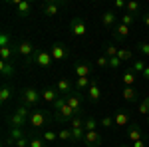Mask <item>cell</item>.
I'll use <instances>...</instances> for the list:
<instances>
[{"label": "cell", "mask_w": 149, "mask_h": 147, "mask_svg": "<svg viewBox=\"0 0 149 147\" xmlns=\"http://www.w3.org/2000/svg\"><path fill=\"white\" fill-rule=\"evenodd\" d=\"M131 147H147V145H145L143 139H139V141H135V143H131Z\"/></svg>", "instance_id": "ee69618b"}, {"label": "cell", "mask_w": 149, "mask_h": 147, "mask_svg": "<svg viewBox=\"0 0 149 147\" xmlns=\"http://www.w3.org/2000/svg\"><path fill=\"white\" fill-rule=\"evenodd\" d=\"M48 123V113L44 109H32L30 113V117H28V125L30 127H34V129H40V127H44Z\"/></svg>", "instance_id": "277c9868"}, {"label": "cell", "mask_w": 149, "mask_h": 147, "mask_svg": "<svg viewBox=\"0 0 149 147\" xmlns=\"http://www.w3.org/2000/svg\"><path fill=\"white\" fill-rule=\"evenodd\" d=\"M97 127H100V121L95 117H86L84 119V129L86 131H97Z\"/></svg>", "instance_id": "83f0119b"}, {"label": "cell", "mask_w": 149, "mask_h": 147, "mask_svg": "<svg viewBox=\"0 0 149 147\" xmlns=\"http://www.w3.org/2000/svg\"><path fill=\"white\" fill-rule=\"evenodd\" d=\"M68 147H78V145H68Z\"/></svg>", "instance_id": "c3c4849f"}, {"label": "cell", "mask_w": 149, "mask_h": 147, "mask_svg": "<svg viewBox=\"0 0 149 147\" xmlns=\"http://www.w3.org/2000/svg\"><path fill=\"white\" fill-rule=\"evenodd\" d=\"M139 113L149 115V95H143V100L139 102Z\"/></svg>", "instance_id": "d6a6232c"}, {"label": "cell", "mask_w": 149, "mask_h": 147, "mask_svg": "<svg viewBox=\"0 0 149 147\" xmlns=\"http://www.w3.org/2000/svg\"><path fill=\"white\" fill-rule=\"evenodd\" d=\"M119 147H131V145H119Z\"/></svg>", "instance_id": "7dc6e473"}, {"label": "cell", "mask_w": 149, "mask_h": 147, "mask_svg": "<svg viewBox=\"0 0 149 147\" xmlns=\"http://www.w3.org/2000/svg\"><path fill=\"white\" fill-rule=\"evenodd\" d=\"M42 139H44L46 143H54V141H58V133L54 129H46V131L42 133Z\"/></svg>", "instance_id": "1f68e13d"}, {"label": "cell", "mask_w": 149, "mask_h": 147, "mask_svg": "<svg viewBox=\"0 0 149 147\" xmlns=\"http://www.w3.org/2000/svg\"><path fill=\"white\" fill-rule=\"evenodd\" d=\"M117 58H119L121 62H131V60H133V54H131V50H127V48H119Z\"/></svg>", "instance_id": "f546056e"}, {"label": "cell", "mask_w": 149, "mask_h": 147, "mask_svg": "<svg viewBox=\"0 0 149 147\" xmlns=\"http://www.w3.org/2000/svg\"><path fill=\"white\" fill-rule=\"evenodd\" d=\"M62 8V2H58V0H46L44 2V6H42V10H44V16H56L58 12Z\"/></svg>", "instance_id": "5bb4252c"}, {"label": "cell", "mask_w": 149, "mask_h": 147, "mask_svg": "<svg viewBox=\"0 0 149 147\" xmlns=\"http://www.w3.org/2000/svg\"><path fill=\"white\" fill-rule=\"evenodd\" d=\"M52 62H54V58H52V54H50V50H38V48H36L34 56L26 62V66L34 64V66H38V68H50Z\"/></svg>", "instance_id": "3957f363"}, {"label": "cell", "mask_w": 149, "mask_h": 147, "mask_svg": "<svg viewBox=\"0 0 149 147\" xmlns=\"http://www.w3.org/2000/svg\"><path fill=\"white\" fill-rule=\"evenodd\" d=\"M143 22H145V26L149 28V12H147V14H143Z\"/></svg>", "instance_id": "f6af8a7d"}, {"label": "cell", "mask_w": 149, "mask_h": 147, "mask_svg": "<svg viewBox=\"0 0 149 147\" xmlns=\"http://www.w3.org/2000/svg\"><path fill=\"white\" fill-rule=\"evenodd\" d=\"M123 100L129 103L139 102V90L137 88H123Z\"/></svg>", "instance_id": "7402d4cb"}, {"label": "cell", "mask_w": 149, "mask_h": 147, "mask_svg": "<svg viewBox=\"0 0 149 147\" xmlns=\"http://www.w3.org/2000/svg\"><path fill=\"white\" fill-rule=\"evenodd\" d=\"M121 64H123V62H121L117 56H115V58H109V68H111V70H117Z\"/></svg>", "instance_id": "b9f144b4"}, {"label": "cell", "mask_w": 149, "mask_h": 147, "mask_svg": "<svg viewBox=\"0 0 149 147\" xmlns=\"http://www.w3.org/2000/svg\"><path fill=\"white\" fill-rule=\"evenodd\" d=\"M147 123H149V115H147Z\"/></svg>", "instance_id": "681fc988"}, {"label": "cell", "mask_w": 149, "mask_h": 147, "mask_svg": "<svg viewBox=\"0 0 149 147\" xmlns=\"http://www.w3.org/2000/svg\"><path fill=\"white\" fill-rule=\"evenodd\" d=\"M123 84H125V88H133V84L137 82V74L135 72H131V70H127V72H123Z\"/></svg>", "instance_id": "4316f807"}, {"label": "cell", "mask_w": 149, "mask_h": 147, "mask_svg": "<svg viewBox=\"0 0 149 147\" xmlns=\"http://www.w3.org/2000/svg\"><path fill=\"white\" fill-rule=\"evenodd\" d=\"M14 6H16V10H18V16H28L30 14V10H32V4L28 2V0H14L12 2Z\"/></svg>", "instance_id": "2e32d148"}, {"label": "cell", "mask_w": 149, "mask_h": 147, "mask_svg": "<svg viewBox=\"0 0 149 147\" xmlns=\"http://www.w3.org/2000/svg\"><path fill=\"white\" fill-rule=\"evenodd\" d=\"M95 66H97V68H105V66H109V58L105 56V54L100 56L97 60H95Z\"/></svg>", "instance_id": "f35d334b"}, {"label": "cell", "mask_w": 149, "mask_h": 147, "mask_svg": "<svg viewBox=\"0 0 149 147\" xmlns=\"http://www.w3.org/2000/svg\"><path fill=\"white\" fill-rule=\"evenodd\" d=\"M6 123L10 125V127H20V129H24L26 125H28V119H24L22 115H18L16 111H12L6 115Z\"/></svg>", "instance_id": "7c38bea8"}, {"label": "cell", "mask_w": 149, "mask_h": 147, "mask_svg": "<svg viewBox=\"0 0 149 147\" xmlns=\"http://www.w3.org/2000/svg\"><path fill=\"white\" fill-rule=\"evenodd\" d=\"M117 52H119V48H117L115 44H105V56L107 58H115Z\"/></svg>", "instance_id": "e575fe53"}, {"label": "cell", "mask_w": 149, "mask_h": 147, "mask_svg": "<svg viewBox=\"0 0 149 147\" xmlns=\"http://www.w3.org/2000/svg\"><path fill=\"white\" fill-rule=\"evenodd\" d=\"M103 141V137L100 131H86V135H84V143L86 147H100Z\"/></svg>", "instance_id": "30bf717a"}, {"label": "cell", "mask_w": 149, "mask_h": 147, "mask_svg": "<svg viewBox=\"0 0 149 147\" xmlns=\"http://www.w3.org/2000/svg\"><path fill=\"white\" fill-rule=\"evenodd\" d=\"M70 32H72V36H76V38H81V36H86V32H88L86 20H84L81 16H76V18H72V22H70Z\"/></svg>", "instance_id": "52a82bcc"}, {"label": "cell", "mask_w": 149, "mask_h": 147, "mask_svg": "<svg viewBox=\"0 0 149 147\" xmlns=\"http://www.w3.org/2000/svg\"><path fill=\"white\" fill-rule=\"evenodd\" d=\"M14 52H16V56H22L26 58V62L30 60V58L34 56V52H36V48L28 40H24V42H18V44H14Z\"/></svg>", "instance_id": "ba28073f"}, {"label": "cell", "mask_w": 149, "mask_h": 147, "mask_svg": "<svg viewBox=\"0 0 149 147\" xmlns=\"http://www.w3.org/2000/svg\"><path fill=\"white\" fill-rule=\"evenodd\" d=\"M40 102H42V93L36 90V88H26L20 93V103L26 105V107H30V109H36V105Z\"/></svg>", "instance_id": "7a4b0ae2"}, {"label": "cell", "mask_w": 149, "mask_h": 147, "mask_svg": "<svg viewBox=\"0 0 149 147\" xmlns=\"http://www.w3.org/2000/svg\"><path fill=\"white\" fill-rule=\"evenodd\" d=\"M113 6L121 10V8H125V6H127V2H125V0H115V2H113Z\"/></svg>", "instance_id": "7bdbcfd3"}, {"label": "cell", "mask_w": 149, "mask_h": 147, "mask_svg": "<svg viewBox=\"0 0 149 147\" xmlns=\"http://www.w3.org/2000/svg\"><path fill=\"white\" fill-rule=\"evenodd\" d=\"M141 76H143V79H149V66H147V68H145V72H143Z\"/></svg>", "instance_id": "bcb514c9"}, {"label": "cell", "mask_w": 149, "mask_h": 147, "mask_svg": "<svg viewBox=\"0 0 149 147\" xmlns=\"http://www.w3.org/2000/svg\"><path fill=\"white\" fill-rule=\"evenodd\" d=\"M14 111L18 113V115H22L24 119H28V117H30V113H32V109H30V107H26V105H22V103H20V105H18V107H16Z\"/></svg>", "instance_id": "836d02e7"}, {"label": "cell", "mask_w": 149, "mask_h": 147, "mask_svg": "<svg viewBox=\"0 0 149 147\" xmlns=\"http://www.w3.org/2000/svg\"><path fill=\"white\" fill-rule=\"evenodd\" d=\"M86 95H88V100H90V102H97V100L102 98V90H100V84H97V79H92V86L88 88Z\"/></svg>", "instance_id": "9a60e30c"}, {"label": "cell", "mask_w": 149, "mask_h": 147, "mask_svg": "<svg viewBox=\"0 0 149 147\" xmlns=\"http://www.w3.org/2000/svg\"><path fill=\"white\" fill-rule=\"evenodd\" d=\"M92 79L93 78H76V84H74V90L84 93V91H88V88L92 86Z\"/></svg>", "instance_id": "44dd1931"}, {"label": "cell", "mask_w": 149, "mask_h": 147, "mask_svg": "<svg viewBox=\"0 0 149 147\" xmlns=\"http://www.w3.org/2000/svg\"><path fill=\"white\" fill-rule=\"evenodd\" d=\"M127 139L131 141V143H135V141H139V139H143V131H141V127L139 125H129L127 127Z\"/></svg>", "instance_id": "e0dca14e"}, {"label": "cell", "mask_w": 149, "mask_h": 147, "mask_svg": "<svg viewBox=\"0 0 149 147\" xmlns=\"http://www.w3.org/2000/svg\"><path fill=\"white\" fill-rule=\"evenodd\" d=\"M58 139H60L62 143H74L72 129H70V127H64V129H60V131H58Z\"/></svg>", "instance_id": "484cf974"}, {"label": "cell", "mask_w": 149, "mask_h": 147, "mask_svg": "<svg viewBox=\"0 0 149 147\" xmlns=\"http://www.w3.org/2000/svg\"><path fill=\"white\" fill-rule=\"evenodd\" d=\"M6 46H12L10 34H8V32H2V34H0V48H6Z\"/></svg>", "instance_id": "8d00e7d4"}, {"label": "cell", "mask_w": 149, "mask_h": 147, "mask_svg": "<svg viewBox=\"0 0 149 147\" xmlns=\"http://www.w3.org/2000/svg\"><path fill=\"white\" fill-rule=\"evenodd\" d=\"M145 68H147V64H145V62H143V60H135V62H133V64H131V72H135V74H143V72H145Z\"/></svg>", "instance_id": "4dcf8cb0"}, {"label": "cell", "mask_w": 149, "mask_h": 147, "mask_svg": "<svg viewBox=\"0 0 149 147\" xmlns=\"http://www.w3.org/2000/svg\"><path fill=\"white\" fill-rule=\"evenodd\" d=\"M54 88L58 90V93H60L62 98H68L70 93L74 91V86H72V82H70V79H66V78H60V79L56 82V86H54Z\"/></svg>", "instance_id": "8fae6325"}, {"label": "cell", "mask_w": 149, "mask_h": 147, "mask_svg": "<svg viewBox=\"0 0 149 147\" xmlns=\"http://www.w3.org/2000/svg\"><path fill=\"white\" fill-rule=\"evenodd\" d=\"M113 121H115V127H127L129 125V115L123 109H119V111H115Z\"/></svg>", "instance_id": "ffe728a7"}, {"label": "cell", "mask_w": 149, "mask_h": 147, "mask_svg": "<svg viewBox=\"0 0 149 147\" xmlns=\"http://www.w3.org/2000/svg\"><path fill=\"white\" fill-rule=\"evenodd\" d=\"M48 143L42 139V137H32L30 139V147H46Z\"/></svg>", "instance_id": "74e56055"}, {"label": "cell", "mask_w": 149, "mask_h": 147, "mask_svg": "<svg viewBox=\"0 0 149 147\" xmlns=\"http://www.w3.org/2000/svg\"><path fill=\"white\" fill-rule=\"evenodd\" d=\"M115 20H117V14H115L113 10H107V12H103L102 14V24L105 26V28H111L115 24ZM115 28V26H113Z\"/></svg>", "instance_id": "cb8c5ba5"}, {"label": "cell", "mask_w": 149, "mask_h": 147, "mask_svg": "<svg viewBox=\"0 0 149 147\" xmlns=\"http://www.w3.org/2000/svg\"><path fill=\"white\" fill-rule=\"evenodd\" d=\"M22 137H26V129L12 127L10 133H8V135H6V139H4V143H6V145H16V141H18V139H22Z\"/></svg>", "instance_id": "4fadbf2b"}, {"label": "cell", "mask_w": 149, "mask_h": 147, "mask_svg": "<svg viewBox=\"0 0 149 147\" xmlns=\"http://www.w3.org/2000/svg\"><path fill=\"white\" fill-rule=\"evenodd\" d=\"M100 125H102V127H113V125H115V121H113V117L105 115V117H102V121H100Z\"/></svg>", "instance_id": "60d3db41"}, {"label": "cell", "mask_w": 149, "mask_h": 147, "mask_svg": "<svg viewBox=\"0 0 149 147\" xmlns=\"http://www.w3.org/2000/svg\"><path fill=\"white\" fill-rule=\"evenodd\" d=\"M137 52L141 56H149V42H137Z\"/></svg>", "instance_id": "d590c367"}, {"label": "cell", "mask_w": 149, "mask_h": 147, "mask_svg": "<svg viewBox=\"0 0 149 147\" xmlns=\"http://www.w3.org/2000/svg\"><path fill=\"white\" fill-rule=\"evenodd\" d=\"M52 107H54V119L60 121V123H70V121H72V117H76V115H78V113H76L68 103H66V98H62V95L52 103Z\"/></svg>", "instance_id": "6da1fadb"}, {"label": "cell", "mask_w": 149, "mask_h": 147, "mask_svg": "<svg viewBox=\"0 0 149 147\" xmlns=\"http://www.w3.org/2000/svg\"><path fill=\"white\" fill-rule=\"evenodd\" d=\"M12 95H14V88H12L8 82H4V84H2V88H0V102L6 103Z\"/></svg>", "instance_id": "d6986e66"}, {"label": "cell", "mask_w": 149, "mask_h": 147, "mask_svg": "<svg viewBox=\"0 0 149 147\" xmlns=\"http://www.w3.org/2000/svg\"><path fill=\"white\" fill-rule=\"evenodd\" d=\"M135 22V16H133V14H123V16H121V24H125V26H131V24Z\"/></svg>", "instance_id": "ab89813d"}, {"label": "cell", "mask_w": 149, "mask_h": 147, "mask_svg": "<svg viewBox=\"0 0 149 147\" xmlns=\"http://www.w3.org/2000/svg\"><path fill=\"white\" fill-rule=\"evenodd\" d=\"M40 93H42V100L48 102V103H54L58 98H60V93H58V90L54 88V86H52V88H44Z\"/></svg>", "instance_id": "ac0fdd59"}, {"label": "cell", "mask_w": 149, "mask_h": 147, "mask_svg": "<svg viewBox=\"0 0 149 147\" xmlns=\"http://www.w3.org/2000/svg\"><path fill=\"white\" fill-rule=\"evenodd\" d=\"M125 10H127V14L137 16L139 12H141V4H139V2H133V0H129V2H127V6H125Z\"/></svg>", "instance_id": "f1b7e54d"}, {"label": "cell", "mask_w": 149, "mask_h": 147, "mask_svg": "<svg viewBox=\"0 0 149 147\" xmlns=\"http://www.w3.org/2000/svg\"><path fill=\"white\" fill-rule=\"evenodd\" d=\"M92 72H93L92 62H86V60L74 62V74H76V78H92Z\"/></svg>", "instance_id": "5b68a950"}, {"label": "cell", "mask_w": 149, "mask_h": 147, "mask_svg": "<svg viewBox=\"0 0 149 147\" xmlns=\"http://www.w3.org/2000/svg\"><path fill=\"white\" fill-rule=\"evenodd\" d=\"M127 36H129V26H125V24H117L113 28V38L115 40H125Z\"/></svg>", "instance_id": "603a6c76"}, {"label": "cell", "mask_w": 149, "mask_h": 147, "mask_svg": "<svg viewBox=\"0 0 149 147\" xmlns=\"http://www.w3.org/2000/svg\"><path fill=\"white\" fill-rule=\"evenodd\" d=\"M14 62H0V74H2V78H12L14 76Z\"/></svg>", "instance_id": "d4e9b609"}, {"label": "cell", "mask_w": 149, "mask_h": 147, "mask_svg": "<svg viewBox=\"0 0 149 147\" xmlns=\"http://www.w3.org/2000/svg\"><path fill=\"white\" fill-rule=\"evenodd\" d=\"M66 103H68V105H70V107H72L76 113H78V115H81V93H80V91L74 90V91L68 95V98H66Z\"/></svg>", "instance_id": "9c48e42d"}, {"label": "cell", "mask_w": 149, "mask_h": 147, "mask_svg": "<svg viewBox=\"0 0 149 147\" xmlns=\"http://www.w3.org/2000/svg\"><path fill=\"white\" fill-rule=\"evenodd\" d=\"M50 54L54 58V62H64V60L70 58V50L62 42H54V44L50 46Z\"/></svg>", "instance_id": "8992f818"}]
</instances>
